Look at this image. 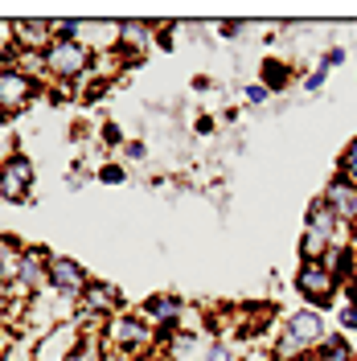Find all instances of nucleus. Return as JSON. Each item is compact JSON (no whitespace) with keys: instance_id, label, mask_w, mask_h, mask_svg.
<instances>
[{"instance_id":"1","label":"nucleus","mask_w":357,"mask_h":361,"mask_svg":"<svg viewBox=\"0 0 357 361\" xmlns=\"http://www.w3.org/2000/svg\"><path fill=\"white\" fill-rule=\"evenodd\" d=\"M329 333H333V329L325 324V312H316V308H300V312L284 316V324H279V345H275V361H296L300 353L316 349Z\"/></svg>"},{"instance_id":"2","label":"nucleus","mask_w":357,"mask_h":361,"mask_svg":"<svg viewBox=\"0 0 357 361\" xmlns=\"http://www.w3.org/2000/svg\"><path fill=\"white\" fill-rule=\"evenodd\" d=\"M103 337L111 345V353H119V357H140V353H152L160 345L157 329H152L140 312H132V308L111 316V320L103 324Z\"/></svg>"},{"instance_id":"3","label":"nucleus","mask_w":357,"mask_h":361,"mask_svg":"<svg viewBox=\"0 0 357 361\" xmlns=\"http://www.w3.org/2000/svg\"><path fill=\"white\" fill-rule=\"evenodd\" d=\"M119 312H128L123 292L115 283H107V279H90L87 292L78 295V304H74V324H83V333H90V320H111Z\"/></svg>"},{"instance_id":"4","label":"nucleus","mask_w":357,"mask_h":361,"mask_svg":"<svg viewBox=\"0 0 357 361\" xmlns=\"http://www.w3.org/2000/svg\"><path fill=\"white\" fill-rule=\"evenodd\" d=\"M90 62H95V54L78 42L54 37V45L45 49V74H49V82H62V87H74L90 70Z\"/></svg>"},{"instance_id":"5","label":"nucleus","mask_w":357,"mask_h":361,"mask_svg":"<svg viewBox=\"0 0 357 361\" xmlns=\"http://www.w3.org/2000/svg\"><path fill=\"white\" fill-rule=\"evenodd\" d=\"M291 288L304 295V304L316 308V312H325V308H333L337 292H341V283H337V275L325 263H300L296 275H291Z\"/></svg>"},{"instance_id":"6","label":"nucleus","mask_w":357,"mask_h":361,"mask_svg":"<svg viewBox=\"0 0 357 361\" xmlns=\"http://www.w3.org/2000/svg\"><path fill=\"white\" fill-rule=\"evenodd\" d=\"M95 279L78 259H70V255H49V263H45V292L62 295V300H74L78 304V295L87 292V283Z\"/></svg>"},{"instance_id":"7","label":"nucleus","mask_w":357,"mask_h":361,"mask_svg":"<svg viewBox=\"0 0 357 361\" xmlns=\"http://www.w3.org/2000/svg\"><path fill=\"white\" fill-rule=\"evenodd\" d=\"M33 185H37V169L25 152H8L0 160V197L8 205H29L33 202Z\"/></svg>"},{"instance_id":"8","label":"nucleus","mask_w":357,"mask_h":361,"mask_svg":"<svg viewBox=\"0 0 357 361\" xmlns=\"http://www.w3.org/2000/svg\"><path fill=\"white\" fill-rule=\"evenodd\" d=\"M83 337L87 333H83V324H74V316L62 320V324H49L33 341V361H70L74 349L83 345Z\"/></svg>"},{"instance_id":"9","label":"nucleus","mask_w":357,"mask_h":361,"mask_svg":"<svg viewBox=\"0 0 357 361\" xmlns=\"http://www.w3.org/2000/svg\"><path fill=\"white\" fill-rule=\"evenodd\" d=\"M42 94V82L29 78L25 70L4 66L0 70V119H17L21 111H29V103Z\"/></svg>"},{"instance_id":"10","label":"nucleus","mask_w":357,"mask_h":361,"mask_svg":"<svg viewBox=\"0 0 357 361\" xmlns=\"http://www.w3.org/2000/svg\"><path fill=\"white\" fill-rule=\"evenodd\" d=\"M181 312H185V300H181L177 292H152L140 304V316L157 329L160 341H169L181 329Z\"/></svg>"},{"instance_id":"11","label":"nucleus","mask_w":357,"mask_h":361,"mask_svg":"<svg viewBox=\"0 0 357 361\" xmlns=\"http://www.w3.org/2000/svg\"><path fill=\"white\" fill-rule=\"evenodd\" d=\"M13 42H17V54H42L54 45V21H13Z\"/></svg>"},{"instance_id":"12","label":"nucleus","mask_w":357,"mask_h":361,"mask_svg":"<svg viewBox=\"0 0 357 361\" xmlns=\"http://www.w3.org/2000/svg\"><path fill=\"white\" fill-rule=\"evenodd\" d=\"M160 345H164L169 361H205L214 349V333H173Z\"/></svg>"},{"instance_id":"13","label":"nucleus","mask_w":357,"mask_h":361,"mask_svg":"<svg viewBox=\"0 0 357 361\" xmlns=\"http://www.w3.org/2000/svg\"><path fill=\"white\" fill-rule=\"evenodd\" d=\"M291 74H296V66L284 62V58H263V62H259V82H263L271 94H284V90L291 87Z\"/></svg>"},{"instance_id":"14","label":"nucleus","mask_w":357,"mask_h":361,"mask_svg":"<svg viewBox=\"0 0 357 361\" xmlns=\"http://www.w3.org/2000/svg\"><path fill=\"white\" fill-rule=\"evenodd\" d=\"M95 180H99V185H107V189L128 185V164H123V160H103V164L95 169Z\"/></svg>"},{"instance_id":"15","label":"nucleus","mask_w":357,"mask_h":361,"mask_svg":"<svg viewBox=\"0 0 357 361\" xmlns=\"http://www.w3.org/2000/svg\"><path fill=\"white\" fill-rule=\"evenodd\" d=\"M99 144H103V148H119V152H123V144H128V132H123V123H115V119H103V123H99Z\"/></svg>"},{"instance_id":"16","label":"nucleus","mask_w":357,"mask_h":361,"mask_svg":"<svg viewBox=\"0 0 357 361\" xmlns=\"http://www.w3.org/2000/svg\"><path fill=\"white\" fill-rule=\"evenodd\" d=\"M337 173L349 180V185H357V140L345 144V152H341V160H337Z\"/></svg>"},{"instance_id":"17","label":"nucleus","mask_w":357,"mask_h":361,"mask_svg":"<svg viewBox=\"0 0 357 361\" xmlns=\"http://www.w3.org/2000/svg\"><path fill=\"white\" fill-rule=\"evenodd\" d=\"M243 99H246V107H267V103H271V90L263 87V82H246Z\"/></svg>"},{"instance_id":"18","label":"nucleus","mask_w":357,"mask_h":361,"mask_svg":"<svg viewBox=\"0 0 357 361\" xmlns=\"http://www.w3.org/2000/svg\"><path fill=\"white\" fill-rule=\"evenodd\" d=\"M148 160V140H128L123 144V164H144Z\"/></svg>"},{"instance_id":"19","label":"nucleus","mask_w":357,"mask_h":361,"mask_svg":"<svg viewBox=\"0 0 357 361\" xmlns=\"http://www.w3.org/2000/svg\"><path fill=\"white\" fill-rule=\"evenodd\" d=\"M0 58L13 62L17 58V42H13V21H0Z\"/></svg>"},{"instance_id":"20","label":"nucleus","mask_w":357,"mask_h":361,"mask_svg":"<svg viewBox=\"0 0 357 361\" xmlns=\"http://www.w3.org/2000/svg\"><path fill=\"white\" fill-rule=\"evenodd\" d=\"M246 29H250L246 21H218V25H214V33H218L222 42H238V37H243Z\"/></svg>"},{"instance_id":"21","label":"nucleus","mask_w":357,"mask_h":361,"mask_svg":"<svg viewBox=\"0 0 357 361\" xmlns=\"http://www.w3.org/2000/svg\"><path fill=\"white\" fill-rule=\"evenodd\" d=\"M337 329H341L345 337H353L357 333V308L353 304H341V312H337Z\"/></svg>"},{"instance_id":"22","label":"nucleus","mask_w":357,"mask_h":361,"mask_svg":"<svg viewBox=\"0 0 357 361\" xmlns=\"http://www.w3.org/2000/svg\"><path fill=\"white\" fill-rule=\"evenodd\" d=\"M345 58H349V54H345V45H329V49L320 54V66H325V70H337Z\"/></svg>"},{"instance_id":"23","label":"nucleus","mask_w":357,"mask_h":361,"mask_svg":"<svg viewBox=\"0 0 357 361\" xmlns=\"http://www.w3.org/2000/svg\"><path fill=\"white\" fill-rule=\"evenodd\" d=\"M325 82H329V70H325L320 62H316V70L308 74V78H304V90H308V94H316V90L325 87Z\"/></svg>"},{"instance_id":"24","label":"nucleus","mask_w":357,"mask_h":361,"mask_svg":"<svg viewBox=\"0 0 357 361\" xmlns=\"http://www.w3.org/2000/svg\"><path fill=\"white\" fill-rule=\"evenodd\" d=\"M214 132H218V119H214V115H198V119H193V135H205V140H210Z\"/></svg>"},{"instance_id":"25","label":"nucleus","mask_w":357,"mask_h":361,"mask_svg":"<svg viewBox=\"0 0 357 361\" xmlns=\"http://www.w3.org/2000/svg\"><path fill=\"white\" fill-rule=\"evenodd\" d=\"M205 361H238V357H234V349H230L226 341H214V349H210V357Z\"/></svg>"},{"instance_id":"26","label":"nucleus","mask_w":357,"mask_h":361,"mask_svg":"<svg viewBox=\"0 0 357 361\" xmlns=\"http://www.w3.org/2000/svg\"><path fill=\"white\" fill-rule=\"evenodd\" d=\"M341 292H345V304H353V308H357V275L341 283Z\"/></svg>"},{"instance_id":"27","label":"nucleus","mask_w":357,"mask_h":361,"mask_svg":"<svg viewBox=\"0 0 357 361\" xmlns=\"http://www.w3.org/2000/svg\"><path fill=\"white\" fill-rule=\"evenodd\" d=\"M353 275H357V243H353Z\"/></svg>"},{"instance_id":"28","label":"nucleus","mask_w":357,"mask_h":361,"mask_svg":"<svg viewBox=\"0 0 357 361\" xmlns=\"http://www.w3.org/2000/svg\"><path fill=\"white\" fill-rule=\"evenodd\" d=\"M4 66H8V62H4V58H0V70H4Z\"/></svg>"}]
</instances>
